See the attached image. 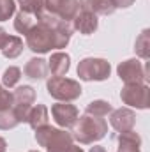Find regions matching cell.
Instances as JSON below:
<instances>
[{
  "mask_svg": "<svg viewBox=\"0 0 150 152\" xmlns=\"http://www.w3.org/2000/svg\"><path fill=\"white\" fill-rule=\"evenodd\" d=\"M73 36V25L69 21H60L55 27H44L36 23V27L25 36L27 37V48L34 53H48L51 50L66 48Z\"/></svg>",
  "mask_w": 150,
  "mask_h": 152,
  "instance_id": "cell-1",
  "label": "cell"
},
{
  "mask_svg": "<svg viewBox=\"0 0 150 152\" xmlns=\"http://www.w3.org/2000/svg\"><path fill=\"white\" fill-rule=\"evenodd\" d=\"M73 140L79 142L81 145H88L94 142H99L108 133V124L103 117H92V115H81L78 117L76 124L71 127Z\"/></svg>",
  "mask_w": 150,
  "mask_h": 152,
  "instance_id": "cell-2",
  "label": "cell"
},
{
  "mask_svg": "<svg viewBox=\"0 0 150 152\" xmlns=\"http://www.w3.org/2000/svg\"><path fill=\"white\" fill-rule=\"evenodd\" d=\"M36 142L48 152H66L73 145V136L66 129H57L51 126H42L36 129Z\"/></svg>",
  "mask_w": 150,
  "mask_h": 152,
  "instance_id": "cell-3",
  "label": "cell"
},
{
  "mask_svg": "<svg viewBox=\"0 0 150 152\" xmlns=\"http://www.w3.org/2000/svg\"><path fill=\"white\" fill-rule=\"evenodd\" d=\"M46 90L53 99H57L60 103H71L81 96L83 88H81L79 81H76V80L64 78V76H53L48 80Z\"/></svg>",
  "mask_w": 150,
  "mask_h": 152,
  "instance_id": "cell-4",
  "label": "cell"
},
{
  "mask_svg": "<svg viewBox=\"0 0 150 152\" xmlns=\"http://www.w3.org/2000/svg\"><path fill=\"white\" fill-rule=\"evenodd\" d=\"M111 75V66L104 58L87 57L78 64V76L83 81H104Z\"/></svg>",
  "mask_w": 150,
  "mask_h": 152,
  "instance_id": "cell-5",
  "label": "cell"
},
{
  "mask_svg": "<svg viewBox=\"0 0 150 152\" xmlns=\"http://www.w3.org/2000/svg\"><path fill=\"white\" fill-rule=\"evenodd\" d=\"M120 99L124 104L147 110L150 106V88L147 83H125L120 90Z\"/></svg>",
  "mask_w": 150,
  "mask_h": 152,
  "instance_id": "cell-6",
  "label": "cell"
},
{
  "mask_svg": "<svg viewBox=\"0 0 150 152\" xmlns=\"http://www.w3.org/2000/svg\"><path fill=\"white\" fill-rule=\"evenodd\" d=\"M118 78L124 83H145L149 80V64H141L138 58H127L117 67Z\"/></svg>",
  "mask_w": 150,
  "mask_h": 152,
  "instance_id": "cell-7",
  "label": "cell"
},
{
  "mask_svg": "<svg viewBox=\"0 0 150 152\" xmlns=\"http://www.w3.org/2000/svg\"><path fill=\"white\" fill-rule=\"evenodd\" d=\"M11 94H12V110H14L16 117H18L20 124L27 122L28 112H30V108H32V104L36 101V90H34V87L21 85V87H18Z\"/></svg>",
  "mask_w": 150,
  "mask_h": 152,
  "instance_id": "cell-8",
  "label": "cell"
},
{
  "mask_svg": "<svg viewBox=\"0 0 150 152\" xmlns=\"http://www.w3.org/2000/svg\"><path fill=\"white\" fill-rule=\"evenodd\" d=\"M44 9L64 21H73L79 12L78 0H44Z\"/></svg>",
  "mask_w": 150,
  "mask_h": 152,
  "instance_id": "cell-9",
  "label": "cell"
},
{
  "mask_svg": "<svg viewBox=\"0 0 150 152\" xmlns=\"http://www.w3.org/2000/svg\"><path fill=\"white\" fill-rule=\"evenodd\" d=\"M51 115L55 118V122L64 127V129H71L76 124L78 117H79V112L74 104L71 103H57L51 106Z\"/></svg>",
  "mask_w": 150,
  "mask_h": 152,
  "instance_id": "cell-10",
  "label": "cell"
},
{
  "mask_svg": "<svg viewBox=\"0 0 150 152\" xmlns=\"http://www.w3.org/2000/svg\"><path fill=\"white\" fill-rule=\"evenodd\" d=\"M110 124L113 126V129H117L118 133L131 131L136 126V113L133 110H129V108L113 110L110 113Z\"/></svg>",
  "mask_w": 150,
  "mask_h": 152,
  "instance_id": "cell-11",
  "label": "cell"
},
{
  "mask_svg": "<svg viewBox=\"0 0 150 152\" xmlns=\"http://www.w3.org/2000/svg\"><path fill=\"white\" fill-rule=\"evenodd\" d=\"M73 25V30L83 34V36H90L97 30L99 27V20L94 12H88V11H79L76 14V18L71 21Z\"/></svg>",
  "mask_w": 150,
  "mask_h": 152,
  "instance_id": "cell-12",
  "label": "cell"
},
{
  "mask_svg": "<svg viewBox=\"0 0 150 152\" xmlns=\"http://www.w3.org/2000/svg\"><path fill=\"white\" fill-rule=\"evenodd\" d=\"M78 4L79 11H88L94 12L95 16H110L117 11L111 0H78Z\"/></svg>",
  "mask_w": 150,
  "mask_h": 152,
  "instance_id": "cell-13",
  "label": "cell"
},
{
  "mask_svg": "<svg viewBox=\"0 0 150 152\" xmlns=\"http://www.w3.org/2000/svg\"><path fill=\"white\" fill-rule=\"evenodd\" d=\"M48 69L51 76H66L71 69V57L64 51H57L48 60Z\"/></svg>",
  "mask_w": 150,
  "mask_h": 152,
  "instance_id": "cell-14",
  "label": "cell"
},
{
  "mask_svg": "<svg viewBox=\"0 0 150 152\" xmlns=\"http://www.w3.org/2000/svg\"><path fill=\"white\" fill-rule=\"evenodd\" d=\"M23 73H25L27 78H30V80H44V78L48 76V73H50V69H48V60L39 58V57L30 58V60L25 64Z\"/></svg>",
  "mask_w": 150,
  "mask_h": 152,
  "instance_id": "cell-15",
  "label": "cell"
},
{
  "mask_svg": "<svg viewBox=\"0 0 150 152\" xmlns=\"http://www.w3.org/2000/svg\"><path fill=\"white\" fill-rule=\"evenodd\" d=\"M140 147H141V138L133 129L118 134V152H141Z\"/></svg>",
  "mask_w": 150,
  "mask_h": 152,
  "instance_id": "cell-16",
  "label": "cell"
},
{
  "mask_svg": "<svg viewBox=\"0 0 150 152\" xmlns=\"http://www.w3.org/2000/svg\"><path fill=\"white\" fill-rule=\"evenodd\" d=\"M48 118H50V112L44 104H37V106H32L30 112H28V117H27V122L28 126L36 131L39 127L46 126L48 124Z\"/></svg>",
  "mask_w": 150,
  "mask_h": 152,
  "instance_id": "cell-17",
  "label": "cell"
},
{
  "mask_svg": "<svg viewBox=\"0 0 150 152\" xmlns=\"http://www.w3.org/2000/svg\"><path fill=\"white\" fill-rule=\"evenodd\" d=\"M23 48H25L23 39H20L18 36H7L4 46L0 48V51H2V55L5 58H16V57H20L23 53Z\"/></svg>",
  "mask_w": 150,
  "mask_h": 152,
  "instance_id": "cell-18",
  "label": "cell"
},
{
  "mask_svg": "<svg viewBox=\"0 0 150 152\" xmlns=\"http://www.w3.org/2000/svg\"><path fill=\"white\" fill-rule=\"evenodd\" d=\"M36 23H37L36 16L28 14V12H23V11H20L16 14V18H14V28H16V32L23 34V36H27L36 27Z\"/></svg>",
  "mask_w": 150,
  "mask_h": 152,
  "instance_id": "cell-19",
  "label": "cell"
},
{
  "mask_svg": "<svg viewBox=\"0 0 150 152\" xmlns=\"http://www.w3.org/2000/svg\"><path fill=\"white\" fill-rule=\"evenodd\" d=\"M134 51L140 58L143 60H149L150 57V32L145 28L138 37H136V42H134Z\"/></svg>",
  "mask_w": 150,
  "mask_h": 152,
  "instance_id": "cell-20",
  "label": "cell"
},
{
  "mask_svg": "<svg viewBox=\"0 0 150 152\" xmlns=\"http://www.w3.org/2000/svg\"><path fill=\"white\" fill-rule=\"evenodd\" d=\"M113 112V106L108 101H103V99H97V101H92L87 104V110L85 113L92 115V117H106Z\"/></svg>",
  "mask_w": 150,
  "mask_h": 152,
  "instance_id": "cell-21",
  "label": "cell"
},
{
  "mask_svg": "<svg viewBox=\"0 0 150 152\" xmlns=\"http://www.w3.org/2000/svg\"><path fill=\"white\" fill-rule=\"evenodd\" d=\"M18 124H20V120H18L16 113H14L12 106L11 108H5V110H0V129L2 131L14 129Z\"/></svg>",
  "mask_w": 150,
  "mask_h": 152,
  "instance_id": "cell-22",
  "label": "cell"
},
{
  "mask_svg": "<svg viewBox=\"0 0 150 152\" xmlns=\"http://www.w3.org/2000/svg\"><path fill=\"white\" fill-rule=\"evenodd\" d=\"M20 78H21V69L16 67V66H9L2 75V85L5 88H12V87L18 85Z\"/></svg>",
  "mask_w": 150,
  "mask_h": 152,
  "instance_id": "cell-23",
  "label": "cell"
},
{
  "mask_svg": "<svg viewBox=\"0 0 150 152\" xmlns=\"http://www.w3.org/2000/svg\"><path fill=\"white\" fill-rule=\"evenodd\" d=\"M18 4L23 12L34 14V16H39L44 11V0H18Z\"/></svg>",
  "mask_w": 150,
  "mask_h": 152,
  "instance_id": "cell-24",
  "label": "cell"
},
{
  "mask_svg": "<svg viewBox=\"0 0 150 152\" xmlns=\"http://www.w3.org/2000/svg\"><path fill=\"white\" fill-rule=\"evenodd\" d=\"M16 11L14 0H0V21H7Z\"/></svg>",
  "mask_w": 150,
  "mask_h": 152,
  "instance_id": "cell-25",
  "label": "cell"
},
{
  "mask_svg": "<svg viewBox=\"0 0 150 152\" xmlns=\"http://www.w3.org/2000/svg\"><path fill=\"white\" fill-rule=\"evenodd\" d=\"M12 106V94L0 83V110L11 108Z\"/></svg>",
  "mask_w": 150,
  "mask_h": 152,
  "instance_id": "cell-26",
  "label": "cell"
},
{
  "mask_svg": "<svg viewBox=\"0 0 150 152\" xmlns=\"http://www.w3.org/2000/svg\"><path fill=\"white\" fill-rule=\"evenodd\" d=\"M113 5H115V9H127V7H131L136 0H111Z\"/></svg>",
  "mask_w": 150,
  "mask_h": 152,
  "instance_id": "cell-27",
  "label": "cell"
},
{
  "mask_svg": "<svg viewBox=\"0 0 150 152\" xmlns=\"http://www.w3.org/2000/svg\"><path fill=\"white\" fill-rule=\"evenodd\" d=\"M7 36H9V34L5 32V28H2V27H0V48L4 46V42H5V39H7Z\"/></svg>",
  "mask_w": 150,
  "mask_h": 152,
  "instance_id": "cell-28",
  "label": "cell"
},
{
  "mask_svg": "<svg viewBox=\"0 0 150 152\" xmlns=\"http://www.w3.org/2000/svg\"><path fill=\"white\" fill-rule=\"evenodd\" d=\"M66 152H85V151H83L81 147H78V145H74V143H73V145H71V147H69Z\"/></svg>",
  "mask_w": 150,
  "mask_h": 152,
  "instance_id": "cell-29",
  "label": "cell"
},
{
  "mask_svg": "<svg viewBox=\"0 0 150 152\" xmlns=\"http://www.w3.org/2000/svg\"><path fill=\"white\" fill-rule=\"evenodd\" d=\"M5 151H7V142L0 136V152H5Z\"/></svg>",
  "mask_w": 150,
  "mask_h": 152,
  "instance_id": "cell-30",
  "label": "cell"
},
{
  "mask_svg": "<svg viewBox=\"0 0 150 152\" xmlns=\"http://www.w3.org/2000/svg\"><path fill=\"white\" fill-rule=\"evenodd\" d=\"M90 152H106V149H104V147H99V145H94V147L90 149Z\"/></svg>",
  "mask_w": 150,
  "mask_h": 152,
  "instance_id": "cell-31",
  "label": "cell"
},
{
  "mask_svg": "<svg viewBox=\"0 0 150 152\" xmlns=\"http://www.w3.org/2000/svg\"><path fill=\"white\" fill-rule=\"evenodd\" d=\"M30 152H39V151H30Z\"/></svg>",
  "mask_w": 150,
  "mask_h": 152,
  "instance_id": "cell-32",
  "label": "cell"
}]
</instances>
